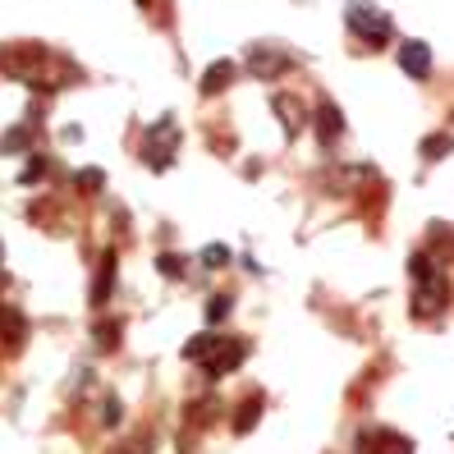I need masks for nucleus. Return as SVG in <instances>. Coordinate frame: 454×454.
<instances>
[{"instance_id": "9", "label": "nucleus", "mask_w": 454, "mask_h": 454, "mask_svg": "<svg viewBox=\"0 0 454 454\" xmlns=\"http://www.w3.org/2000/svg\"><path fill=\"white\" fill-rule=\"evenodd\" d=\"M202 261L207 266H225V261H230V248H225V243H212V248H202Z\"/></svg>"}, {"instance_id": "4", "label": "nucleus", "mask_w": 454, "mask_h": 454, "mask_svg": "<svg viewBox=\"0 0 454 454\" xmlns=\"http://www.w3.org/2000/svg\"><path fill=\"white\" fill-rule=\"evenodd\" d=\"M234 74H239V69H234V60H216V65L207 69V78H202V97H216V92H221Z\"/></svg>"}, {"instance_id": "8", "label": "nucleus", "mask_w": 454, "mask_h": 454, "mask_svg": "<svg viewBox=\"0 0 454 454\" xmlns=\"http://www.w3.org/2000/svg\"><path fill=\"white\" fill-rule=\"evenodd\" d=\"M74 184L83 188V193H101V184H106V174H101V170H78V174H74Z\"/></svg>"}, {"instance_id": "1", "label": "nucleus", "mask_w": 454, "mask_h": 454, "mask_svg": "<svg viewBox=\"0 0 454 454\" xmlns=\"http://www.w3.org/2000/svg\"><path fill=\"white\" fill-rule=\"evenodd\" d=\"M344 19H349V28H354V37H363L368 46H386V41L395 37V23H390L372 0H349Z\"/></svg>"}, {"instance_id": "13", "label": "nucleus", "mask_w": 454, "mask_h": 454, "mask_svg": "<svg viewBox=\"0 0 454 454\" xmlns=\"http://www.w3.org/2000/svg\"><path fill=\"white\" fill-rule=\"evenodd\" d=\"M138 5H147V0H138Z\"/></svg>"}, {"instance_id": "5", "label": "nucleus", "mask_w": 454, "mask_h": 454, "mask_svg": "<svg viewBox=\"0 0 454 454\" xmlns=\"http://www.w3.org/2000/svg\"><path fill=\"white\" fill-rule=\"evenodd\" d=\"M317 119H321V143H335V134H339V129H344V119H339V110L335 106H330V101H321V106H317Z\"/></svg>"}, {"instance_id": "12", "label": "nucleus", "mask_w": 454, "mask_h": 454, "mask_svg": "<svg viewBox=\"0 0 454 454\" xmlns=\"http://www.w3.org/2000/svg\"><path fill=\"white\" fill-rule=\"evenodd\" d=\"M41 170H46V165H41V161H32V165H28V170H23V179H19V184H32V179H37V174H41Z\"/></svg>"}, {"instance_id": "6", "label": "nucleus", "mask_w": 454, "mask_h": 454, "mask_svg": "<svg viewBox=\"0 0 454 454\" xmlns=\"http://www.w3.org/2000/svg\"><path fill=\"white\" fill-rule=\"evenodd\" d=\"M28 143H32V129H28V124L10 129V134L0 138V156H10V152H28Z\"/></svg>"}, {"instance_id": "7", "label": "nucleus", "mask_w": 454, "mask_h": 454, "mask_svg": "<svg viewBox=\"0 0 454 454\" xmlns=\"http://www.w3.org/2000/svg\"><path fill=\"white\" fill-rule=\"evenodd\" d=\"M450 147H454V138H450V134H432V138L422 143V156H427V161H441V156L450 152Z\"/></svg>"}, {"instance_id": "2", "label": "nucleus", "mask_w": 454, "mask_h": 454, "mask_svg": "<svg viewBox=\"0 0 454 454\" xmlns=\"http://www.w3.org/2000/svg\"><path fill=\"white\" fill-rule=\"evenodd\" d=\"M248 69L257 78H280L285 69H290V56H280V51H271V46H252L248 51Z\"/></svg>"}, {"instance_id": "10", "label": "nucleus", "mask_w": 454, "mask_h": 454, "mask_svg": "<svg viewBox=\"0 0 454 454\" xmlns=\"http://www.w3.org/2000/svg\"><path fill=\"white\" fill-rule=\"evenodd\" d=\"M156 266H161L165 275H170V280H174V275H184V266L174 261V252H165V257H156Z\"/></svg>"}, {"instance_id": "11", "label": "nucleus", "mask_w": 454, "mask_h": 454, "mask_svg": "<svg viewBox=\"0 0 454 454\" xmlns=\"http://www.w3.org/2000/svg\"><path fill=\"white\" fill-rule=\"evenodd\" d=\"M225 312H230V294H221V299H216V303H212V321H221V317H225Z\"/></svg>"}, {"instance_id": "3", "label": "nucleus", "mask_w": 454, "mask_h": 454, "mask_svg": "<svg viewBox=\"0 0 454 454\" xmlns=\"http://www.w3.org/2000/svg\"><path fill=\"white\" fill-rule=\"evenodd\" d=\"M399 69H404L408 78L432 74V51H427V41H404V46H399Z\"/></svg>"}]
</instances>
